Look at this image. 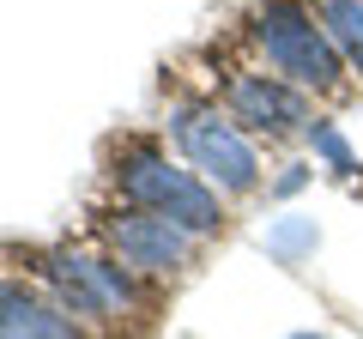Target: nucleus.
<instances>
[{"mask_svg":"<svg viewBox=\"0 0 363 339\" xmlns=\"http://www.w3.org/2000/svg\"><path fill=\"white\" fill-rule=\"evenodd\" d=\"M116 182H121V194H128V206L164 212V218H176L182 230H194V236H218V224H224L218 188H212L200 170H188V164H176L169 152H157V145L121 152Z\"/></svg>","mask_w":363,"mask_h":339,"instance_id":"obj_1","label":"nucleus"},{"mask_svg":"<svg viewBox=\"0 0 363 339\" xmlns=\"http://www.w3.org/2000/svg\"><path fill=\"white\" fill-rule=\"evenodd\" d=\"M255 43L267 55V67L279 79H291L297 91H339V79L351 73L303 0H267L255 13Z\"/></svg>","mask_w":363,"mask_h":339,"instance_id":"obj_2","label":"nucleus"},{"mask_svg":"<svg viewBox=\"0 0 363 339\" xmlns=\"http://www.w3.org/2000/svg\"><path fill=\"white\" fill-rule=\"evenodd\" d=\"M169 140L182 145L188 170H200L218 194H255L260 188V152L218 104H176L169 109Z\"/></svg>","mask_w":363,"mask_h":339,"instance_id":"obj_3","label":"nucleus"},{"mask_svg":"<svg viewBox=\"0 0 363 339\" xmlns=\"http://www.w3.org/2000/svg\"><path fill=\"white\" fill-rule=\"evenodd\" d=\"M43 291L79 321H121L133 309V279L116 255H79V248H55L43 255Z\"/></svg>","mask_w":363,"mask_h":339,"instance_id":"obj_4","label":"nucleus"},{"mask_svg":"<svg viewBox=\"0 0 363 339\" xmlns=\"http://www.w3.org/2000/svg\"><path fill=\"white\" fill-rule=\"evenodd\" d=\"M194 230H182L176 218L164 212H145V206H128L121 218H109V255H116L128 273H145V279H164V273H182L194 261Z\"/></svg>","mask_w":363,"mask_h":339,"instance_id":"obj_5","label":"nucleus"},{"mask_svg":"<svg viewBox=\"0 0 363 339\" xmlns=\"http://www.w3.org/2000/svg\"><path fill=\"white\" fill-rule=\"evenodd\" d=\"M224 109L242 133H267V140H285V133L309 128V91H297L291 79L279 73H242L230 79V91H224Z\"/></svg>","mask_w":363,"mask_h":339,"instance_id":"obj_6","label":"nucleus"},{"mask_svg":"<svg viewBox=\"0 0 363 339\" xmlns=\"http://www.w3.org/2000/svg\"><path fill=\"white\" fill-rule=\"evenodd\" d=\"M0 339H79L73 315L25 279H0Z\"/></svg>","mask_w":363,"mask_h":339,"instance_id":"obj_7","label":"nucleus"},{"mask_svg":"<svg viewBox=\"0 0 363 339\" xmlns=\"http://www.w3.org/2000/svg\"><path fill=\"white\" fill-rule=\"evenodd\" d=\"M315 18H321V30L333 37L339 61H345L351 73H363V0H315Z\"/></svg>","mask_w":363,"mask_h":339,"instance_id":"obj_8","label":"nucleus"},{"mask_svg":"<svg viewBox=\"0 0 363 339\" xmlns=\"http://www.w3.org/2000/svg\"><path fill=\"white\" fill-rule=\"evenodd\" d=\"M260 248H267L279 267H303L321 248V230H315V218H303V212H285V218H272L267 230H260Z\"/></svg>","mask_w":363,"mask_h":339,"instance_id":"obj_9","label":"nucleus"},{"mask_svg":"<svg viewBox=\"0 0 363 339\" xmlns=\"http://www.w3.org/2000/svg\"><path fill=\"white\" fill-rule=\"evenodd\" d=\"M309 145H315V157H321L333 176H357V157H351L345 133H339L333 121H309Z\"/></svg>","mask_w":363,"mask_h":339,"instance_id":"obj_10","label":"nucleus"},{"mask_svg":"<svg viewBox=\"0 0 363 339\" xmlns=\"http://www.w3.org/2000/svg\"><path fill=\"white\" fill-rule=\"evenodd\" d=\"M303 182H309V164H285V176L272 182V194H279V200H291V194H297Z\"/></svg>","mask_w":363,"mask_h":339,"instance_id":"obj_11","label":"nucleus"},{"mask_svg":"<svg viewBox=\"0 0 363 339\" xmlns=\"http://www.w3.org/2000/svg\"><path fill=\"white\" fill-rule=\"evenodd\" d=\"M291 339H327V333H315V327H309V333H291Z\"/></svg>","mask_w":363,"mask_h":339,"instance_id":"obj_12","label":"nucleus"}]
</instances>
